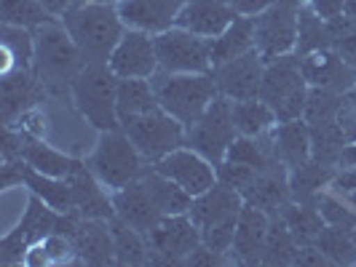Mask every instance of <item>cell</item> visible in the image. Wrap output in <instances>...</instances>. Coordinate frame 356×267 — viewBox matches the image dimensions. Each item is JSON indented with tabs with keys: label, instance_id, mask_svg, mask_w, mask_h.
Returning a JSON list of instances; mask_svg holds the SVG:
<instances>
[{
	"label": "cell",
	"instance_id": "91938a15",
	"mask_svg": "<svg viewBox=\"0 0 356 267\" xmlns=\"http://www.w3.org/2000/svg\"><path fill=\"white\" fill-rule=\"evenodd\" d=\"M351 238H354V246H356V227L351 230Z\"/></svg>",
	"mask_w": 356,
	"mask_h": 267
},
{
	"label": "cell",
	"instance_id": "484cf974",
	"mask_svg": "<svg viewBox=\"0 0 356 267\" xmlns=\"http://www.w3.org/2000/svg\"><path fill=\"white\" fill-rule=\"evenodd\" d=\"M22 160L27 166H33L35 171H40V174H49V177H59V179H67L75 171V166L81 163L78 158L67 155L65 150L51 147L49 142H43L38 137H30V134H24Z\"/></svg>",
	"mask_w": 356,
	"mask_h": 267
},
{
	"label": "cell",
	"instance_id": "4dcf8cb0",
	"mask_svg": "<svg viewBox=\"0 0 356 267\" xmlns=\"http://www.w3.org/2000/svg\"><path fill=\"white\" fill-rule=\"evenodd\" d=\"M335 166H327L319 160H305L303 166L289 169V193L292 200H308L314 203V198L319 196L321 190L330 187V182L335 177Z\"/></svg>",
	"mask_w": 356,
	"mask_h": 267
},
{
	"label": "cell",
	"instance_id": "680465c9",
	"mask_svg": "<svg viewBox=\"0 0 356 267\" xmlns=\"http://www.w3.org/2000/svg\"><path fill=\"white\" fill-rule=\"evenodd\" d=\"M346 200H348V203H351V206L356 209V193H351V196H346Z\"/></svg>",
	"mask_w": 356,
	"mask_h": 267
},
{
	"label": "cell",
	"instance_id": "4316f807",
	"mask_svg": "<svg viewBox=\"0 0 356 267\" xmlns=\"http://www.w3.org/2000/svg\"><path fill=\"white\" fill-rule=\"evenodd\" d=\"M252 49H254V19L236 17L220 35L209 40L212 67L222 64V62H231V59L252 51Z\"/></svg>",
	"mask_w": 356,
	"mask_h": 267
},
{
	"label": "cell",
	"instance_id": "6da1fadb",
	"mask_svg": "<svg viewBox=\"0 0 356 267\" xmlns=\"http://www.w3.org/2000/svg\"><path fill=\"white\" fill-rule=\"evenodd\" d=\"M33 35H35L33 72L46 89V99H72V83L78 72L86 67L83 53L78 51L62 19L35 27Z\"/></svg>",
	"mask_w": 356,
	"mask_h": 267
},
{
	"label": "cell",
	"instance_id": "ba28073f",
	"mask_svg": "<svg viewBox=\"0 0 356 267\" xmlns=\"http://www.w3.org/2000/svg\"><path fill=\"white\" fill-rule=\"evenodd\" d=\"M188 137V147L201 153L207 160H212L214 166H220L231 144L238 139V131L233 123V99L217 94L212 99V105L207 107V112L198 118L193 126L185 128Z\"/></svg>",
	"mask_w": 356,
	"mask_h": 267
},
{
	"label": "cell",
	"instance_id": "f907efd6",
	"mask_svg": "<svg viewBox=\"0 0 356 267\" xmlns=\"http://www.w3.org/2000/svg\"><path fill=\"white\" fill-rule=\"evenodd\" d=\"M276 0H231V6L236 8L238 17H257L263 14L268 6H273Z\"/></svg>",
	"mask_w": 356,
	"mask_h": 267
},
{
	"label": "cell",
	"instance_id": "2e32d148",
	"mask_svg": "<svg viewBox=\"0 0 356 267\" xmlns=\"http://www.w3.org/2000/svg\"><path fill=\"white\" fill-rule=\"evenodd\" d=\"M268 225H270V214L244 203V209L236 219V235H233V249H231V262L233 265H260L263 257V246H266Z\"/></svg>",
	"mask_w": 356,
	"mask_h": 267
},
{
	"label": "cell",
	"instance_id": "44dd1931",
	"mask_svg": "<svg viewBox=\"0 0 356 267\" xmlns=\"http://www.w3.org/2000/svg\"><path fill=\"white\" fill-rule=\"evenodd\" d=\"M70 238L81 265H115V246L107 219L78 216Z\"/></svg>",
	"mask_w": 356,
	"mask_h": 267
},
{
	"label": "cell",
	"instance_id": "c3c4849f",
	"mask_svg": "<svg viewBox=\"0 0 356 267\" xmlns=\"http://www.w3.org/2000/svg\"><path fill=\"white\" fill-rule=\"evenodd\" d=\"M231 259L225 257V254H217V251H212L209 246H198L188 259H185V265H191V267H214V265H228Z\"/></svg>",
	"mask_w": 356,
	"mask_h": 267
},
{
	"label": "cell",
	"instance_id": "7dc6e473",
	"mask_svg": "<svg viewBox=\"0 0 356 267\" xmlns=\"http://www.w3.org/2000/svg\"><path fill=\"white\" fill-rule=\"evenodd\" d=\"M292 265L295 267H324V265H332V262L324 257V251H321L316 243H305V246L298 249Z\"/></svg>",
	"mask_w": 356,
	"mask_h": 267
},
{
	"label": "cell",
	"instance_id": "7a4b0ae2",
	"mask_svg": "<svg viewBox=\"0 0 356 267\" xmlns=\"http://www.w3.org/2000/svg\"><path fill=\"white\" fill-rule=\"evenodd\" d=\"M62 24L75 40L78 51L89 62H107L110 53L115 51L118 40L124 37L126 24L115 6L107 3H78L70 11L62 14Z\"/></svg>",
	"mask_w": 356,
	"mask_h": 267
},
{
	"label": "cell",
	"instance_id": "603a6c76",
	"mask_svg": "<svg viewBox=\"0 0 356 267\" xmlns=\"http://www.w3.org/2000/svg\"><path fill=\"white\" fill-rule=\"evenodd\" d=\"M238 17L231 0H185L182 11L177 17V27L196 33L201 37H217L233 19Z\"/></svg>",
	"mask_w": 356,
	"mask_h": 267
},
{
	"label": "cell",
	"instance_id": "4fadbf2b",
	"mask_svg": "<svg viewBox=\"0 0 356 267\" xmlns=\"http://www.w3.org/2000/svg\"><path fill=\"white\" fill-rule=\"evenodd\" d=\"M107 64L118 78H153L159 67V51H156V35L143 30H129L118 40L115 51L110 53Z\"/></svg>",
	"mask_w": 356,
	"mask_h": 267
},
{
	"label": "cell",
	"instance_id": "52a82bcc",
	"mask_svg": "<svg viewBox=\"0 0 356 267\" xmlns=\"http://www.w3.org/2000/svg\"><path fill=\"white\" fill-rule=\"evenodd\" d=\"M126 137L137 144V150L143 153V158L153 166L161 158H166L169 153H175L179 147H185V126L179 123L175 115H169L163 107H156L150 112L134 115L121 123Z\"/></svg>",
	"mask_w": 356,
	"mask_h": 267
},
{
	"label": "cell",
	"instance_id": "bcb514c9",
	"mask_svg": "<svg viewBox=\"0 0 356 267\" xmlns=\"http://www.w3.org/2000/svg\"><path fill=\"white\" fill-rule=\"evenodd\" d=\"M338 123H340V128H343V134L348 137V142H356V89L343 94Z\"/></svg>",
	"mask_w": 356,
	"mask_h": 267
},
{
	"label": "cell",
	"instance_id": "83f0119b",
	"mask_svg": "<svg viewBox=\"0 0 356 267\" xmlns=\"http://www.w3.org/2000/svg\"><path fill=\"white\" fill-rule=\"evenodd\" d=\"M59 225H62V214L56 212V209H51L43 198L33 196L30 203H27V209H24L22 222L14 227V232L33 249L43 238H49L51 232H59Z\"/></svg>",
	"mask_w": 356,
	"mask_h": 267
},
{
	"label": "cell",
	"instance_id": "277c9868",
	"mask_svg": "<svg viewBox=\"0 0 356 267\" xmlns=\"http://www.w3.org/2000/svg\"><path fill=\"white\" fill-rule=\"evenodd\" d=\"M153 91L159 107L169 115H175L179 123L193 126L212 105V99L220 94L212 72H163L159 70L153 78Z\"/></svg>",
	"mask_w": 356,
	"mask_h": 267
},
{
	"label": "cell",
	"instance_id": "7402d4cb",
	"mask_svg": "<svg viewBox=\"0 0 356 267\" xmlns=\"http://www.w3.org/2000/svg\"><path fill=\"white\" fill-rule=\"evenodd\" d=\"M0 102H3V123L14 126V121L22 112L46 102V89L33 70L14 67V70L3 72V99Z\"/></svg>",
	"mask_w": 356,
	"mask_h": 267
},
{
	"label": "cell",
	"instance_id": "11a10c76",
	"mask_svg": "<svg viewBox=\"0 0 356 267\" xmlns=\"http://www.w3.org/2000/svg\"><path fill=\"white\" fill-rule=\"evenodd\" d=\"M351 166H356V142H346L338 155V169H351Z\"/></svg>",
	"mask_w": 356,
	"mask_h": 267
},
{
	"label": "cell",
	"instance_id": "d590c367",
	"mask_svg": "<svg viewBox=\"0 0 356 267\" xmlns=\"http://www.w3.org/2000/svg\"><path fill=\"white\" fill-rule=\"evenodd\" d=\"M300 249V243L295 241V235L289 232L284 219L279 214H270V225H268L266 246H263V257L260 265H292L295 254Z\"/></svg>",
	"mask_w": 356,
	"mask_h": 267
},
{
	"label": "cell",
	"instance_id": "db71d44e",
	"mask_svg": "<svg viewBox=\"0 0 356 267\" xmlns=\"http://www.w3.org/2000/svg\"><path fill=\"white\" fill-rule=\"evenodd\" d=\"M49 11H51L54 17H62L65 11H70L72 6H78V3H86V0H40Z\"/></svg>",
	"mask_w": 356,
	"mask_h": 267
},
{
	"label": "cell",
	"instance_id": "836d02e7",
	"mask_svg": "<svg viewBox=\"0 0 356 267\" xmlns=\"http://www.w3.org/2000/svg\"><path fill=\"white\" fill-rule=\"evenodd\" d=\"M233 123H236L238 137H263L266 131H270L279 123V118H276L273 107L263 102L260 96H254V99L233 102Z\"/></svg>",
	"mask_w": 356,
	"mask_h": 267
},
{
	"label": "cell",
	"instance_id": "d6a6232c",
	"mask_svg": "<svg viewBox=\"0 0 356 267\" xmlns=\"http://www.w3.org/2000/svg\"><path fill=\"white\" fill-rule=\"evenodd\" d=\"M110 232H113V246H115V265H150V243L145 232L134 230L118 216L110 219Z\"/></svg>",
	"mask_w": 356,
	"mask_h": 267
},
{
	"label": "cell",
	"instance_id": "816d5d0a",
	"mask_svg": "<svg viewBox=\"0 0 356 267\" xmlns=\"http://www.w3.org/2000/svg\"><path fill=\"white\" fill-rule=\"evenodd\" d=\"M343 3H346V0H308V6H311L321 19L340 17V14H343Z\"/></svg>",
	"mask_w": 356,
	"mask_h": 267
},
{
	"label": "cell",
	"instance_id": "ee69618b",
	"mask_svg": "<svg viewBox=\"0 0 356 267\" xmlns=\"http://www.w3.org/2000/svg\"><path fill=\"white\" fill-rule=\"evenodd\" d=\"M314 203H316V209L321 212L327 225L343 227V230H354L356 227V209L348 200H338L335 196H330V193L321 190L319 196L314 198Z\"/></svg>",
	"mask_w": 356,
	"mask_h": 267
},
{
	"label": "cell",
	"instance_id": "f5cc1de1",
	"mask_svg": "<svg viewBox=\"0 0 356 267\" xmlns=\"http://www.w3.org/2000/svg\"><path fill=\"white\" fill-rule=\"evenodd\" d=\"M332 49H335V51H338L340 56H343V59L351 64V67H356V30L351 33V35L343 37V40H338Z\"/></svg>",
	"mask_w": 356,
	"mask_h": 267
},
{
	"label": "cell",
	"instance_id": "8fae6325",
	"mask_svg": "<svg viewBox=\"0 0 356 267\" xmlns=\"http://www.w3.org/2000/svg\"><path fill=\"white\" fill-rule=\"evenodd\" d=\"M156 51L163 72H212L209 37L188 33L177 24L156 35Z\"/></svg>",
	"mask_w": 356,
	"mask_h": 267
},
{
	"label": "cell",
	"instance_id": "9c48e42d",
	"mask_svg": "<svg viewBox=\"0 0 356 267\" xmlns=\"http://www.w3.org/2000/svg\"><path fill=\"white\" fill-rule=\"evenodd\" d=\"M303 0H276L254 19V49L270 62L276 56L295 53L298 46V11Z\"/></svg>",
	"mask_w": 356,
	"mask_h": 267
},
{
	"label": "cell",
	"instance_id": "6f0895ef",
	"mask_svg": "<svg viewBox=\"0 0 356 267\" xmlns=\"http://www.w3.org/2000/svg\"><path fill=\"white\" fill-rule=\"evenodd\" d=\"M94 3H107V6H118L121 0H94Z\"/></svg>",
	"mask_w": 356,
	"mask_h": 267
},
{
	"label": "cell",
	"instance_id": "ab89813d",
	"mask_svg": "<svg viewBox=\"0 0 356 267\" xmlns=\"http://www.w3.org/2000/svg\"><path fill=\"white\" fill-rule=\"evenodd\" d=\"M49 21H59L40 0H3V24L35 30Z\"/></svg>",
	"mask_w": 356,
	"mask_h": 267
},
{
	"label": "cell",
	"instance_id": "ac0fdd59",
	"mask_svg": "<svg viewBox=\"0 0 356 267\" xmlns=\"http://www.w3.org/2000/svg\"><path fill=\"white\" fill-rule=\"evenodd\" d=\"M185 0H121L115 8L129 30H143L159 35L163 30L175 27Z\"/></svg>",
	"mask_w": 356,
	"mask_h": 267
},
{
	"label": "cell",
	"instance_id": "3957f363",
	"mask_svg": "<svg viewBox=\"0 0 356 267\" xmlns=\"http://www.w3.org/2000/svg\"><path fill=\"white\" fill-rule=\"evenodd\" d=\"M118 75L107 62H89L72 83V105L97 131L121 128L118 118Z\"/></svg>",
	"mask_w": 356,
	"mask_h": 267
},
{
	"label": "cell",
	"instance_id": "9f6ffc18",
	"mask_svg": "<svg viewBox=\"0 0 356 267\" xmlns=\"http://www.w3.org/2000/svg\"><path fill=\"white\" fill-rule=\"evenodd\" d=\"M343 14L356 21V0H346V3H343Z\"/></svg>",
	"mask_w": 356,
	"mask_h": 267
},
{
	"label": "cell",
	"instance_id": "7c38bea8",
	"mask_svg": "<svg viewBox=\"0 0 356 267\" xmlns=\"http://www.w3.org/2000/svg\"><path fill=\"white\" fill-rule=\"evenodd\" d=\"M263 72H266V59L260 56L257 49H252V51L241 53L231 62H222V64L212 67V78L222 96H228L233 102H241V99L260 96Z\"/></svg>",
	"mask_w": 356,
	"mask_h": 267
},
{
	"label": "cell",
	"instance_id": "f546056e",
	"mask_svg": "<svg viewBox=\"0 0 356 267\" xmlns=\"http://www.w3.org/2000/svg\"><path fill=\"white\" fill-rule=\"evenodd\" d=\"M276 214L284 219V225L289 227V232L295 235V241L300 246L316 243L319 232L327 227V222H324L321 212L316 209V203H308V200H292L289 198Z\"/></svg>",
	"mask_w": 356,
	"mask_h": 267
},
{
	"label": "cell",
	"instance_id": "f6af8a7d",
	"mask_svg": "<svg viewBox=\"0 0 356 267\" xmlns=\"http://www.w3.org/2000/svg\"><path fill=\"white\" fill-rule=\"evenodd\" d=\"M238 219V216H236ZM236 219H228V222H220V225H212L207 230H201V243L209 246L217 254H231L233 249V235H236ZM231 259V257H228Z\"/></svg>",
	"mask_w": 356,
	"mask_h": 267
},
{
	"label": "cell",
	"instance_id": "ffe728a7",
	"mask_svg": "<svg viewBox=\"0 0 356 267\" xmlns=\"http://www.w3.org/2000/svg\"><path fill=\"white\" fill-rule=\"evenodd\" d=\"M72 187V203H75V214L78 216H91V219H113L115 216V206H113V196H107L105 184L94 177L86 160H81L75 166L70 177H67Z\"/></svg>",
	"mask_w": 356,
	"mask_h": 267
},
{
	"label": "cell",
	"instance_id": "cb8c5ba5",
	"mask_svg": "<svg viewBox=\"0 0 356 267\" xmlns=\"http://www.w3.org/2000/svg\"><path fill=\"white\" fill-rule=\"evenodd\" d=\"M110 196H113L115 216L124 219L126 225H131L134 230L145 232V235L163 219V214H161V209L156 206L153 196L147 193V187H145L143 179L126 184V187L115 190V193H110Z\"/></svg>",
	"mask_w": 356,
	"mask_h": 267
},
{
	"label": "cell",
	"instance_id": "e575fe53",
	"mask_svg": "<svg viewBox=\"0 0 356 267\" xmlns=\"http://www.w3.org/2000/svg\"><path fill=\"white\" fill-rule=\"evenodd\" d=\"M159 107L150 78H121L118 80V118L121 123Z\"/></svg>",
	"mask_w": 356,
	"mask_h": 267
},
{
	"label": "cell",
	"instance_id": "1f68e13d",
	"mask_svg": "<svg viewBox=\"0 0 356 267\" xmlns=\"http://www.w3.org/2000/svg\"><path fill=\"white\" fill-rule=\"evenodd\" d=\"M145 187H147V193L153 196L156 200V206L161 209L163 216H175V214H188L191 212V206H193V196L188 193V190H182L175 179L163 177L159 174L153 166L145 171Z\"/></svg>",
	"mask_w": 356,
	"mask_h": 267
},
{
	"label": "cell",
	"instance_id": "5b68a950",
	"mask_svg": "<svg viewBox=\"0 0 356 267\" xmlns=\"http://www.w3.org/2000/svg\"><path fill=\"white\" fill-rule=\"evenodd\" d=\"M86 166L110 193L143 179L145 171L150 169V163L143 158L137 144L126 137L124 128L99 131V139L94 144V153L86 158Z\"/></svg>",
	"mask_w": 356,
	"mask_h": 267
},
{
	"label": "cell",
	"instance_id": "9a60e30c",
	"mask_svg": "<svg viewBox=\"0 0 356 267\" xmlns=\"http://www.w3.org/2000/svg\"><path fill=\"white\" fill-rule=\"evenodd\" d=\"M300 70L308 86L332 89L340 94L356 89V67H351L335 49H319L300 56Z\"/></svg>",
	"mask_w": 356,
	"mask_h": 267
},
{
	"label": "cell",
	"instance_id": "8992f818",
	"mask_svg": "<svg viewBox=\"0 0 356 267\" xmlns=\"http://www.w3.org/2000/svg\"><path fill=\"white\" fill-rule=\"evenodd\" d=\"M308 91H311V86L303 78L298 53H284V56H276V59L266 62L260 99L273 107L279 121L303 118Z\"/></svg>",
	"mask_w": 356,
	"mask_h": 267
},
{
	"label": "cell",
	"instance_id": "d6986e66",
	"mask_svg": "<svg viewBox=\"0 0 356 267\" xmlns=\"http://www.w3.org/2000/svg\"><path fill=\"white\" fill-rule=\"evenodd\" d=\"M244 196L225 184V182H214L207 193L193 198V206H191V219L198 225V230H207L212 225H220V222H228V219H236L241 209H244Z\"/></svg>",
	"mask_w": 356,
	"mask_h": 267
},
{
	"label": "cell",
	"instance_id": "e0dca14e",
	"mask_svg": "<svg viewBox=\"0 0 356 267\" xmlns=\"http://www.w3.org/2000/svg\"><path fill=\"white\" fill-rule=\"evenodd\" d=\"M268 153L276 163H284L286 169L303 166L311 160V126L303 118L298 121H279L270 131L263 134Z\"/></svg>",
	"mask_w": 356,
	"mask_h": 267
},
{
	"label": "cell",
	"instance_id": "8d00e7d4",
	"mask_svg": "<svg viewBox=\"0 0 356 267\" xmlns=\"http://www.w3.org/2000/svg\"><path fill=\"white\" fill-rule=\"evenodd\" d=\"M3 72L22 67V70H33V59H35V35L27 27H14V24H3Z\"/></svg>",
	"mask_w": 356,
	"mask_h": 267
},
{
	"label": "cell",
	"instance_id": "f35d334b",
	"mask_svg": "<svg viewBox=\"0 0 356 267\" xmlns=\"http://www.w3.org/2000/svg\"><path fill=\"white\" fill-rule=\"evenodd\" d=\"M308 126H311V158L338 169L340 150H343V144L348 142V137L343 134L338 118L335 121H321V123H308Z\"/></svg>",
	"mask_w": 356,
	"mask_h": 267
},
{
	"label": "cell",
	"instance_id": "60d3db41",
	"mask_svg": "<svg viewBox=\"0 0 356 267\" xmlns=\"http://www.w3.org/2000/svg\"><path fill=\"white\" fill-rule=\"evenodd\" d=\"M316 246L324 251V257L332 265H356V246L354 238H351V230L327 225L319 232V238H316Z\"/></svg>",
	"mask_w": 356,
	"mask_h": 267
},
{
	"label": "cell",
	"instance_id": "5bb4252c",
	"mask_svg": "<svg viewBox=\"0 0 356 267\" xmlns=\"http://www.w3.org/2000/svg\"><path fill=\"white\" fill-rule=\"evenodd\" d=\"M153 169L159 174H163V177L175 179L179 187L188 190L193 198L207 193L214 182H217V166H214L212 160L204 158L201 153L191 150L188 144L175 150V153H169L159 163H153Z\"/></svg>",
	"mask_w": 356,
	"mask_h": 267
},
{
	"label": "cell",
	"instance_id": "681fc988",
	"mask_svg": "<svg viewBox=\"0 0 356 267\" xmlns=\"http://www.w3.org/2000/svg\"><path fill=\"white\" fill-rule=\"evenodd\" d=\"M330 190L335 196H343V198L356 193V166H351V169H338L332 182H330Z\"/></svg>",
	"mask_w": 356,
	"mask_h": 267
},
{
	"label": "cell",
	"instance_id": "b9f144b4",
	"mask_svg": "<svg viewBox=\"0 0 356 267\" xmlns=\"http://www.w3.org/2000/svg\"><path fill=\"white\" fill-rule=\"evenodd\" d=\"M225 160H233V163H241V166H250V169H257L263 171L268 166H273L276 160L268 153L263 137H238L236 142L231 144Z\"/></svg>",
	"mask_w": 356,
	"mask_h": 267
},
{
	"label": "cell",
	"instance_id": "d4e9b609",
	"mask_svg": "<svg viewBox=\"0 0 356 267\" xmlns=\"http://www.w3.org/2000/svg\"><path fill=\"white\" fill-rule=\"evenodd\" d=\"M241 196L252 206H257L268 214H276L292 198V193H289V169L284 163H273L263 171H257L250 184L241 190Z\"/></svg>",
	"mask_w": 356,
	"mask_h": 267
},
{
	"label": "cell",
	"instance_id": "30bf717a",
	"mask_svg": "<svg viewBox=\"0 0 356 267\" xmlns=\"http://www.w3.org/2000/svg\"><path fill=\"white\" fill-rule=\"evenodd\" d=\"M145 238L150 243V265H185L201 246V230L191 214L163 216Z\"/></svg>",
	"mask_w": 356,
	"mask_h": 267
},
{
	"label": "cell",
	"instance_id": "74e56055",
	"mask_svg": "<svg viewBox=\"0 0 356 267\" xmlns=\"http://www.w3.org/2000/svg\"><path fill=\"white\" fill-rule=\"evenodd\" d=\"M319 49H332L330 30H327V19H321L308 6V0H303V6L298 11V46H295V53L305 56V53L319 51Z\"/></svg>",
	"mask_w": 356,
	"mask_h": 267
},
{
	"label": "cell",
	"instance_id": "f1b7e54d",
	"mask_svg": "<svg viewBox=\"0 0 356 267\" xmlns=\"http://www.w3.org/2000/svg\"><path fill=\"white\" fill-rule=\"evenodd\" d=\"M22 184L30 187V193L38 198H43L51 209H56L59 214H72L75 212V203H72V187L67 179L49 177V174H40L33 166H27L22 160Z\"/></svg>",
	"mask_w": 356,
	"mask_h": 267
},
{
	"label": "cell",
	"instance_id": "7bdbcfd3",
	"mask_svg": "<svg viewBox=\"0 0 356 267\" xmlns=\"http://www.w3.org/2000/svg\"><path fill=\"white\" fill-rule=\"evenodd\" d=\"M343 105V94L332 89H319L311 86L308 91V102H305L303 121L305 123H321V121H335Z\"/></svg>",
	"mask_w": 356,
	"mask_h": 267
}]
</instances>
